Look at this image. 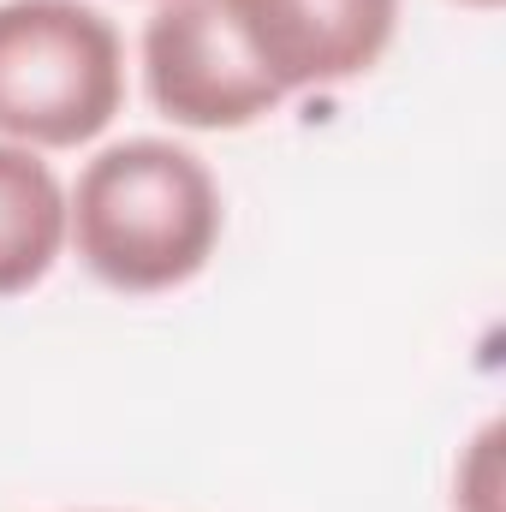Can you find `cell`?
<instances>
[{
  "label": "cell",
  "mask_w": 506,
  "mask_h": 512,
  "mask_svg": "<svg viewBox=\"0 0 506 512\" xmlns=\"http://www.w3.org/2000/svg\"><path fill=\"white\" fill-rule=\"evenodd\" d=\"M227 239V191L179 137L102 143L66 185V256L120 298L191 286Z\"/></svg>",
  "instance_id": "1"
},
{
  "label": "cell",
  "mask_w": 506,
  "mask_h": 512,
  "mask_svg": "<svg viewBox=\"0 0 506 512\" xmlns=\"http://www.w3.org/2000/svg\"><path fill=\"white\" fill-rule=\"evenodd\" d=\"M126 36L90 0H0V143L60 155L120 120Z\"/></svg>",
  "instance_id": "2"
},
{
  "label": "cell",
  "mask_w": 506,
  "mask_h": 512,
  "mask_svg": "<svg viewBox=\"0 0 506 512\" xmlns=\"http://www.w3.org/2000/svg\"><path fill=\"white\" fill-rule=\"evenodd\" d=\"M143 96L179 131H251L280 108L221 0H161L137 30Z\"/></svg>",
  "instance_id": "3"
},
{
  "label": "cell",
  "mask_w": 506,
  "mask_h": 512,
  "mask_svg": "<svg viewBox=\"0 0 506 512\" xmlns=\"http://www.w3.org/2000/svg\"><path fill=\"white\" fill-rule=\"evenodd\" d=\"M221 12L280 102L370 78L399 36V0H221Z\"/></svg>",
  "instance_id": "4"
},
{
  "label": "cell",
  "mask_w": 506,
  "mask_h": 512,
  "mask_svg": "<svg viewBox=\"0 0 506 512\" xmlns=\"http://www.w3.org/2000/svg\"><path fill=\"white\" fill-rule=\"evenodd\" d=\"M66 256V179L48 155L0 143V298L36 292Z\"/></svg>",
  "instance_id": "5"
},
{
  "label": "cell",
  "mask_w": 506,
  "mask_h": 512,
  "mask_svg": "<svg viewBox=\"0 0 506 512\" xmlns=\"http://www.w3.org/2000/svg\"><path fill=\"white\" fill-rule=\"evenodd\" d=\"M453 512H501V423H483L453 465Z\"/></svg>",
  "instance_id": "6"
},
{
  "label": "cell",
  "mask_w": 506,
  "mask_h": 512,
  "mask_svg": "<svg viewBox=\"0 0 506 512\" xmlns=\"http://www.w3.org/2000/svg\"><path fill=\"white\" fill-rule=\"evenodd\" d=\"M453 6H465V12H501L506 0H453Z\"/></svg>",
  "instance_id": "7"
},
{
  "label": "cell",
  "mask_w": 506,
  "mask_h": 512,
  "mask_svg": "<svg viewBox=\"0 0 506 512\" xmlns=\"http://www.w3.org/2000/svg\"><path fill=\"white\" fill-rule=\"evenodd\" d=\"M149 6H161V0H149Z\"/></svg>",
  "instance_id": "8"
}]
</instances>
